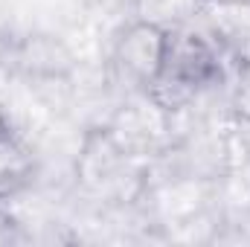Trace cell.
<instances>
[{"label":"cell","instance_id":"cell-5","mask_svg":"<svg viewBox=\"0 0 250 247\" xmlns=\"http://www.w3.org/2000/svg\"><path fill=\"white\" fill-rule=\"evenodd\" d=\"M38 172L41 166L35 148L15 125H6L0 131V204H12L26 195L38 181Z\"/></svg>","mask_w":250,"mask_h":247},{"label":"cell","instance_id":"cell-6","mask_svg":"<svg viewBox=\"0 0 250 247\" xmlns=\"http://www.w3.org/2000/svg\"><path fill=\"white\" fill-rule=\"evenodd\" d=\"M227 82H230V96H227L230 117L239 125H248L250 128V53H245L236 62Z\"/></svg>","mask_w":250,"mask_h":247},{"label":"cell","instance_id":"cell-4","mask_svg":"<svg viewBox=\"0 0 250 247\" xmlns=\"http://www.w3.org/2000/svg\"><path fill=\"white\" fill-rule=\"evenodd\" d=\"M137 154L120 140L111 123L90 125L79 143L76 154V184L93 195H108L125 189V181L134 178Z\"/></svg>","mask_w":250,"mask_h":247},{"label":"cell","instance_id":"cell-1","mask_svg":"<svg viewBox=\"0 0 250 247\" xmlns=\"http://www.w3.org/2000/svg\"><path fill=\"white\" fill-rule=\"evenodd\" d=\"M230 70L221 59L218 47L198 29L172 26L169 59L157 84L143 96L163 114H178L189 108L198 96L227 84Z\"/></svg>","mask_w":250,"mask_h":247},{"label":"cell","instance_id":"cell-7","mask_svg":"<svg viewBox=\"0 0 250 247\" xmlns=\"http://www.w3.org/2000/svg\"><path fill=\"white\" fill-rule=\"evenodd\" d=\"M21 239H23L21 221L15 218L9 204H0V245H12V242H21Z\"/></svg>","mask_w":250,"mask_h":247},{"label":"cell","instance_id":"cell-3","mask_svg":"<svg viewBox=\"0 0 250 247\" xmlns=\"http://www.w3.org/2000/svg\"><path fill=\"white\" fill-rule=\"evenodd\" d=\"M169 41H172V26L151 18L128 21L117 32L111 47V67L117 79L125 82L134 93L146 96L163 76L169 59Z\"/></svg>","mask_w":250,"mask_h":247},{"label":"cell","instance_id":"cell-2","mask_svg":"<svg viewBox=\"0 0 250 247\" xmlns=\"http://www.w3.org/2000/svg\"><path fill=\"white\" fill-rule=\"evenodd\" d=\"M0 70L21 82L56 84L73 79L76 56L53 32L6 29L0 32Z\"/></svg>","mask_w":250,"mask_h":247},{"label":"cell","instance_id":"cell-8","mask_svg":"<svg viewBox=\"0 0 250 247\" xmlns=\"http://www.w3.org/2000/svg\"><path fill=\"white\" fill-rule=\"evenodd\" d=\"M198 6H250V0H195Z\"/></svg>","mask_w":250,"mask_h":247},{"label":"cell","instance_id":"cell-9","mask_svg":"<svg viewBox=\"0 0 250 247\" xmlns=\"http://www.w3.org/2000/svg\"><path fill=\"white\" fill-rule=\"evenodd\" d=\"M6 125H12V120H9V114H6V108H3V102H0V131H3Z\"/></svg>","mask_w":250,"mask_h":247}]
</instances>
